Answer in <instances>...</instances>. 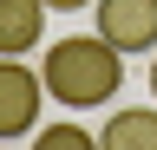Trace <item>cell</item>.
I'll list each match as a JSON object with an SVG mask.
<instances>
[{
    "mask_svg": "<svg viewBox=\"0 0 157 150\" xmlns=\"http://www.w3.org/2000/svg\"><path fill=\"white\" fill-rule=\"evenodd\" d=\"M39 79L59 104L72 111H92L105 104L118 85H124V52H118L105 33H72V39H52L46 59H39Z\"/></svg>",
    "mask_w": 157,
    "mask_h": 150,
    "instance_id": "6da1fadb",
    "label": "cell"
},
{
    "mask_svg": "<svg viewBox=\"0 0 157 150\" xmlns=\"http://www.w3.org/2000/svg\"><path fill=\"white\" fill-rule=\"evenodd\" d=\"M98 150H157V104H124L98 130Z\"/></svg>",
    "mask_w": 157,
    "mask_h": 150,
    "instance_id": "5b68a950",
    "label": "cell"
},
{
    "mask_svg": "<svg viewBox=\"0 0 157 150\" xmlns=\"http://www.w3.org/2000/svg\"><path fill=\"white\" fill-rule=\"evenodd\" d=\"M39 104H46V79L20 59H0V144L33 137L39 130Z\"/></svg>",
    "mask_w": 157,
    "mask_h": 150,
    "instance_id": "7a4b0ae2",
    "label": "cell"
},
{
    "mask_svg": "<svg viewBox=\"0 0 157 150\" xmlns=\"http://www.w3.org/2000/svg\"><path fill=\"white\" fill-rule=\"evenodd\" d=\"M151 91H157V59H151Z\"/></svg>",
    "mask_w": 157,
    "mask_h": 150,
    "instance_id": "ba28073f",
    "label": "cell"
},
{
    "mask_svg": "<svg viewBox=\"0 0 157 150\" xmlns=\"http://www.w3.org/2000/svg\"><path fill=\"white\" fill-rule=\"evenodd\" d=\"M52 13H78V7H98V0H46Z\"/></svg>",
    "mask_w": 157,
    "mask_h": 150,
    "instance_id": "52a82bcc",
    "label": "cell"
},
{
    "mask_svg": "<svg viewBox=\"0 0 157 150\" xmlns=\"http://www.w3.org/2000/svg\"><path fill=\"white\" fill-rule=\"evenodd\" d=\"M98 33L118 52H157V0H98Z\"/></svg>",
    "mask_w": 157,
    "mask_h": 150,
    "instance_id": "3957f363",
    "label": "cell"
},
{
    "mask_svg": "<svg viewBox=\"0 0 157 150\" xmlns=\"http://www.w3.org/2000/svg\"><path fill=\"white\" fill-rule=\"evenodd\" d=\"M33 150H98V137L78 124H46V130H33Z\"/></svg>",
    "mask_w": 157,
    "mask_h": 150,
    "instance_id": "8992f818",
    "label": "cell"
},
{
    "mask_svg": "<svg viewBox=\"0 0 157 150\" xmlns=\"http://www.w3.org/2000/svg\"><path fill=\"white\" fill-rule=\"evenodd\" d=\"M46 39V0H0V59H20Z\"/></svg>",
    "mask_w": 157,
    "mask_h": 150,
    "instance_id": "277c9868",
    "label": "cell"
}]
</instances>
